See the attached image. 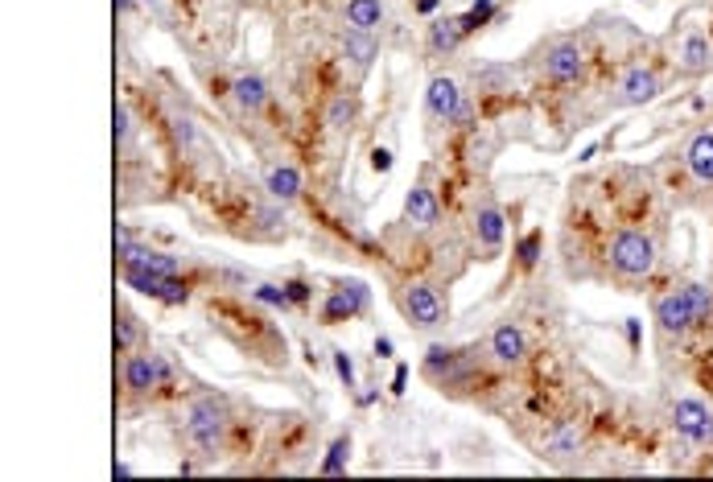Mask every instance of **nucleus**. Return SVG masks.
<instances>
[{"mask_svg": "<svg viewBox=\"0 0 713 482\" xmlns=\"http://www.w3.org/2000/svg\"><path fill=\"white\" fill-rule=\"evenodd\" d=\"M207 318L211 326L231 342V347H240L244 355L252 359H264L273 367H285L289 355H285V334L268 322L256 305H244L235 297H211L207 301Z\"/></svg>", "mask_w": 713, "mask_h": 482, "instance_id": "f257e3e1", "label": "nucleus"}, {"mask_svg": "<svg viewBox=\"0 0 713 482\" xmlns=\"http://www.w3.org/2000/svg\"><path fill=\"white\" fill-rule=\"evenodd\" d=\"M231 429H235V412L223 396L215 392H202L182 408V433L186 445L202 458V462H215L219 454H227L231 445Z\"/></svg>", "mask_w": 713, "mask_h": 482, "instance_id": "f03ea898", "label": "nucleus"}, {"mask_svg": "<svg viewBox=\"0 0 713 482\" xmlns=\"http://www.w3.org/2000/svg\"><path fill=\"white\" fill-rule=\"evenodd\" d=\"M392 305L400 309V318L409 322L413 330L429 334V330H441L450 322V297L441 293L437 281H425V277H404L392 285Z\"/></svg>", "mask_w": 713, "mask_h": 482, "instance_id": "7ed1b4c3", "label": "nucleus"}, {"mask_svg": "<svg viewBox=\"0 0 713 482\" xmlns=\"http://www.w3.org/2000/svg\"><path fill=\"white\" fill-rule=\"evenodd\" d=\"M169 380H174V371H169V363L149 347H137V351H128L120 359V384H124V404L128 408L137 400H145V404L157 400L169 388Z\"/></svg>", "mask_w": 713, "mask_h": 482, "instance_id": "20e7f679", "label": "nucleus"}, {"mask_svg": "<svg viewBox=\"0 0 713 482\" xmlns=\"http://www.w3.org/2000/svg\"><path fill=\"white\" fill-rule=\"evenodd\" d=\"M606 260H610V272H615L619 281H648L656 272L660 248H656V239L648 231L623 227V231H615V239H610Z\"/></svg>", "mask_w": 713, "mask_h": 482, "instance_id": "39448f33", "label": "nucleus"}, {"mask_svg": "<svg viewBox=\"0 0 713 482\" xmlns=\"http://www.w3.org/2000/svg\"><path fill=\"white\" fill-rule=\"evenodd\" d=\"M532 66L540 71L549 87H573L586 75V50L573 33H553L549 42H540L532 54Z\"/></svg>", "mask_w": 713, "mask_h": 482, "instance_id": "423d86ee", "label": "nucleus"}, {"mask_svg": "<svg viewBox=\"0 0 713 482\" xmlns=\"http://www.w3.org/2000/svg\"><path fill=\"white\" fill-rule=\"evenodd\" d=\"M120 268H124V285L137 289L141 297H153L161 305H186L190 301V281L182 277V272L178 277H169V272H157V268H149L141 260H124Z\"/></svg>", "mask_w": 713, "mask_h": 482, "instance_id": "0eeeda50", "label": "nucleus"}, {"mask_svg": "<svg viewBox=\"0 0 713 482\" xmlns=\"http://www.w3.org/2000/svg\"><path fill=\"white\" fill-rule=\"evenodd\" d=\"M499 248H503V211L491 194H479L470 211V252L474 260H495Z\"/></svg>", "mask_w": 713, "mask_h": 482, "instance_id": "6e6552de", "label": "nucleus"}, {"mask_svg": "<svg viewBox=\"0 0 713 482\" xmlns=\"http://www.w3.org/2000/svg\"><path fill=\"white\" fill-rule=\"evenodd\" d=\"M367 305H371L367 285H359V281H334V289L318 305V322L322 326H343V322L367 314Z\"/></svg>", "mask_w": 713, "mask_h": 482, "instance_id": "1a4fd4ad", "label": "nucleus"}, {"mask_svg": "<svg viewBox=\"0 0 713 482\" xmlns=\"http://www.w3.org/2000/svg\"><path fill=\"white\" fill-rule=\"evenodd\" d=\"M363 116V103H359V91L355 87H338L326 95V108H322V128L338 141H351V132Z\"/></svg>", "mask_w": 713, "mask_h": 482, "instance_id": "9d476101", "label": "nucleus"}, {"mask_svg": "<svg viewBox=\"0 0 713 482\" xmlns=\"http://www.w3.org/2000/svg\"><path fill=\"white\" fill-rule=\"evenodd\" d=\"M227 99H231V108L240 112V116L256 120V116H264V108H268V99H273V91H268L264 75H256V71H235L231 83H227Z\"/></svg>", "mask_w": 713, "mask_h": 482, "instance_id": "9b49d317", "label": "nucleus"}, {"mask_svg": "<svg viewBox=\"0 0 713 482\" xmlns=\"http://www.w3.org/2000/svg\"><path fill=\"white\" fill-rule=\"evenodd\" d=\"M466 95H470V91H466L454 75H433L429 87H425V116H429V124H446V128H450V120H454V112L462 108Z\"/></svg>", "mask_w": 713, "mask_h": 482, "instance_id": "f8f14e48", "label": "nucleus"}, {"mask_svg": "<svg viewBox=\"0 0 713 482\" xmlns=\"http://www.w3.org/2000/svg\"><path fill=\"white\" fill-rule=\"evenodd\" d=\"M652 318L664 334H689L697 326V314H693V301H689V289H668L652 301Z\"/></svg>", "mask_w": 713, "mask_h": 482, "instance_id": "ddd939ff", "label": "nucleus"}, {"mask_svg": "<svg viewBox=\"0 0 713 482\" xmlns=\"http://www.w3.org/2000/svg\"><path fill=\"white\" fill-rule=\"evenodd\" d=\"M668 421L689 445H713V412L701 400H676Z\"/></svg>", "mask_w": 713, "mask_h": 482, "instance_id": "4468645a", "label": "nucleus"}, {"mask_svg": "<svg viewBox=\"0 0 713 482\" xmlns=\"http://www.w3.org/2000/svg\"><path fill=\"white\" fill-rule=\"evenodd\" d=\"M264 190L273 194L277 202H297L301 194H305V178H301V169L289 161V157H281V153H268L264 157Z\"/></svg>", "mask_w": 713, "mask_h": 482, "instance_id": "2eb2a0df", "label": "nucleus"}, {"mask_svg": "<svg viewBox=\"0 0 713 482\" xmlns=\"http://www.w3.org/2000/svg\"><path fill=\"white\" fill-rule=\"evenodd\" d=\"M470 33L462 29V17L458 13H446V17H433L425 25V54L429 58H454L462 46H466Z\"/></svg>", "mask_w": 713, "mask_h": 482, "instance_id": "dca6fc26", "label": "nucleus"}, {"mask_svg": "<svg viewBox=\"0 0 713 482\" xmlns=\"http://www.w3.org/2000/svg\"><path fill=\"white\" fill-rule=\"evenodd\" d=\"M487 355L499 363V367H520L528 359V334L520 322H499L487 338Z\"/></svg>", "mask_w": 713, "mask_h": 482, "instance_id": "f3484780", "label": "nucleus"}, {"mask_svg": "<svg viewBox=\"0 0 713 482\" xmlns=\"http://www.w3.org/2000/svg\"><path fill=\"white\" fill-rule=\"evenodd\" d=\"M400 223H409L413 231H433L441 223V198L425 178L404 194V219Z\"/></svg>", "mask_w": 713, "mask_h": 482, "instance_id": "a211bd4d", "label": "nucleus"}, {"mask_svg": "<svg viewBox=\"0 0 713 482\" xmlns=\"http://www.w3.org/2000/svg\"><path fill=\"white\" fill-rule=\"evenodd\" d=\"M338 58H343L355 75H367L380 58V42L376 33H363V29H343L338 33Z\"/></svg>", "mask_w": 713, "mask_h": 482, "instance_id": "6ab92c4d", "label": "nucleus"}, {"mask_svg": "<svg viewBox=\"0 0 713 482\" xmlns=\"http://www.w3.org/2000/svg\"><path fill=\"white\" fill-rule=\"evenodd\" d=\"M660 91H664V79H660L656 66H631V71L623 75V83H619V99L615 103H623V108H639V103H652Z\"/></svg>", "mask_w": 713, "mask_h": 482, "instance_id": "aec40b11", "label": "nucleus"}, {"mask_svg": "<svg viewBox=\"0 0 713 482\" xmlns=\"http://www.w3.org/2000/svg\"><path fill=\"white\" fill-rule=\"evenodd\" d=\"M516 83V71L507 62H479V66H470V91L474 95H507Z\"/></svg>", "mask_w": 713, "mask_h": 482, "instance_id": "412c9836", "label": "nucleus"}, {"mask_svg": "<svg viewBox=\"0 0 713 482\" xmlns=\"http://www.w3.org/2000/svg\"><path fill=\"white\" fill-rule=\"evenodd\" d=\"M343 25L363 29V33H380L388 25V5L384 0H343Z\"/></svg>", "mask_w": 713, "mask_h": 482, "instance_id": "4be33fe9", "label": "nucleus"}, {"mask_svg": "<svg viewBox=\"0 0 713 482\" xmlns=\"http://www.w3.org/2000/svg\"><path fill=\"white\" fill-rule=\"evenodd\" d=\"M685 165L701 186H713V132L709 128L693 132V141L685 145Z\"/></svg>", "mask_w": 713, "mask_h": 482, "instance_id": "5701e85b", "label": "nucleus"}, {"mask_svg": "<svg viewBox=\"0 0 713 482\" xmlns=\"http://www.w3.org/2000/svg\"><path fill=\"white\" fill-rule=\"evenodd\" d=\"M545 454H549L553 462L577 458V454H582V425H577V421H557V425L549 429V437H545Z\"/></svg>", "mask_w": 713, "mask_h": 482, "instance_id": "b1692460", "label": "nucleus"}, {"mask_svg": "<svg viewBox=\"0 0 713 482\" xmlns=\"http://www.w3.org/2000/svg\"><path fill=\"white\" fill-rule=\"evenodd\" d=\"M676 66H681L685 75H709L713 71V46L705 33H689V38L681 42V50H676Z\"/></svg>", "mask_w": 713, "mask_h": 482, "instance_id": "393cba45", "label": "nucleus"}, {"mask_svg": "<svg viewBox=\"0 0 713 482\" xmlns=\"http://www.w3.org/2000/svg\"><path fill=\"white\" fill-rule=\"evenodd\" d=\"M116 314H120V322H116V355L124 359L128 351H137V347H141V318L132 314L128 305H120Z\"/></svg>", "mask_w": 713, "mask_h": 482, "instance_id": "a878e982", "label": "nucleus"}, {"mask_svg": "<svg viewBox=\"0 0 713 482\" xmlns=\"http://www.w3.org/2000/svg\"><path fill=\"white\" fill-rule=\"evenodd\" d=\"M347 462H351V433H338V437L330 441L326 458H322V474H343Z\"/></svg>", "mask_w": 713, "mask_h": 482, "instance_id": "bb28decb", "label": "nucleus"}, {"mask_svg": "<svg viewBox=\"0 0 713 482\" xmlns=\"http://www.w3.org/2000/svg\"><path fill=\"white\" fill-rule=\"evenodd\" d=\"M495 9H499V0H474L466 13H458V17H462V29H466V33H479L483 25H491Z\"/></svg>", "mask_w": 713, "mask_h": 482, "instance_id": "cd10ccee", "label": "nucleus"}, {"mask_svg": "<svg viewBox=\"0 0 713 482\" xmlns=\"http://www.w3.org/2000/svg\"><path fill=\"white\" fill-rule=\"evenodd\" d=\"M685 289H689V301H693L697 326H705V322L713 318V289H709L705 281H693V285H685Z\"/></svg>", "mask_w": 713, "mask_h": 482, "instance_id": "c85d7f7f", "label": "nucleus"}, {"mask_svg": "<svg viewBox=\"0 0 713 482\" xmlns=\"http://www.w3.org/2000/svg\"><path fill=\"white\" fill-rule=\"evenodd\" d=\"M252 301H260V305H268V309H293L285 285H268V281H256V285H252Z\"/></svg>", "mask_w": 713, "mask_h": 482, "instance_id": "c756f323", "label": "nucleus"}, {"mask_svg": "<svg viewBox=\"0 0 713 482\" xmlns=\"http://www.w3.org/2000/svg\"><path fill=\"white\" fill-rule=\"evenodd\" d=\"M132 132H137V124H132V108H128V99H120L116 103V145H120V153L132 149Z\"/></svg>", "mask_w": 713, "mask_h": 482, "instance_id": "7c9ffc66", "label": "nucleus"}, {"mask_svg": "<svg viewBox=\"0 0 713 482\" xmlns=\"http://www.w3.org/2000/svg\"><path fill=\"white\" fill-rule=\"evenodd\" d=\"M540 248H545V231H528V235L520 239V248H516V256H520V268H536V260H540Z\"/></svg>", "mask_w": 713, "mask_h": 482, "instance_id": "2f4dec72", "label": "nucleus"}, {"mask_svg": "<svg viewBox=\"0 0 713 482\" xmlns=\"http://www.w3.org/2000/svg\"><path fill=\"white\" fill-rule=\"evenodd\" d=\"M285 293H289V305H293V309H305V305H310V297H314V285L301 281V277H293V281H285Z\"/></svg>", "mask_w": 713, "mask_h": 482, "instance_id": "473e14b6", "label": "nucleus"}, {"mask_svg": "<svg viewBox=\"0 0 713 482\" xmlns=\"http://www.w3.org/2000/svg\"><path fill=\"white\" fill-rule=\"evenodd\" d=\"M334 355V371H338V380L347 384V392H355L359 384H355V363H351V355L347 351H330Z\"/></svg>", "mask_w": 713, "mask_h": 482, "instance_id": "72a5a7b5", "label": "nucleus"}, {"mask_svg": "<svg viewBox=\"0 0 713 482\" xmlns=\"http://www.w3.org/2000/svg\"><path fill=\"white\" fill-rule=\"evenodd\" d=\"M376 359H392V338H376Z\"/></svg>", "mask_w": 713, "mask_h": 482, "instance_id": "f704fd0d", "label": "nucleus"}, {"mask_svg": "<svg viewBox=\"0 0 713 482\" xmlns=\"http://www.w3.org/2000/svg\"><path fill=\"white\" fill-rule=\"evenodd\" d=\"M417 9H421V13H429V9H437V0H417Z\"/></svg>", "mask_w": 713, "mask_h": 482, "instance_id": "c9c22d12", "label": "nucleus"}]
</instances>
